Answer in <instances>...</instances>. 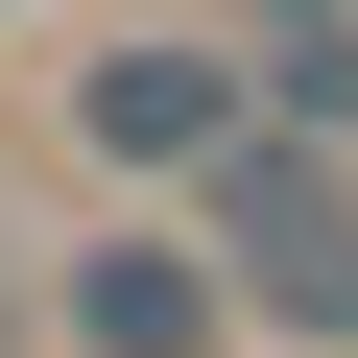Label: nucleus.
Wrapping results in <instances>:
<instances>
[{"label":"nucleus","instance_id":"nucleus-1","mask_svg":"<svg viewBox=\"0 0 358 358\" xmlns=\"http://www.w3.org/2000/svg\"><path fill=\"white\" fill-rule=\"evenodd\" d=\"M215 310H287V334H358V167L334 143H287V120H239L215 143Z\"/></svg>","mask_w":358,"mask_h":358},{"label":"nucleus","instance_id":"nucleus-3","mask_svg":"<svg viewBox=\"0 0 358 358\" xmlns=\"http://www.w3.org/2000/svg\"><path fill=\"white\" fill-rule=\"evenodd\" d=\"M96 143H120V167H215V143H239V72H215V48H120V72H96Z\"/></svg>","mask_w":358,"mask_h":358},{"label":"nucleus","instance_id":"nucleus-2","mask_svg":"<svg viewBox=\"0 0 358 358\" xmlns=\"http://www.w3.org/2000/svg\"><path fill=\"white\" fill-rule=\"evenodd\" d=\"M72 358H215V263L192 239H72Z\"/></svg>","mask_w":358,"mask_h":358}]
</instances>
